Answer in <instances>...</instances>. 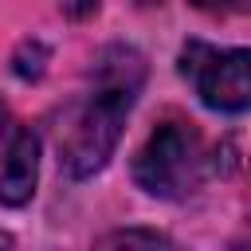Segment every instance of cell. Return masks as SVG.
<instances>
[{"instance_id": "obj_1", "label": "cell", "mask_w": 251, "mask_h": 251, "mask_svg": "<svg viewBox=\"0 0 251 251\" xmlns=\"http://www.w3.org/2000/svg\"><path fill=\"white\" fill-rule=\"evenodd\" d=\"M145 82V63L133 47H106L94 63V90L78 106V114L67 126V137L59 145V165L82 180L106 169V161L118 149L126 114L133 110Z\"/></svg>"}, {"instance_id": "obj_2", "label": "cell", "mask_w": 251, "mask_h": 251, "mask_svg": "<svg viewBox=\"0 0 251 251\" xmlns=\"http://www.w3.org/2000/svg\"><path fill=\"white\" fill-rule=\"evenodd\" d=\"M133 180L149 196L180 200L200 180V137L184 122H161L133 157Z\"/></svg>"}, {"instance_id": "obj_3", "label": "cell", "mask_w": 251, "mask_h": 251, "mask_svg": "<svg viewBox=\"0 0 251 251\" xmlns=\"http://www.w3.org/2000/svg\"><path fill=\"white\" fill-rule=\"evenodd\" d=\"M180 75L196 86L208 110L239 114L251 102V55L243 47L220 51L204 39H188L180 47Z\"/></svg>"}, {"instance_id": "obj_4", "label": "cell", "mask_w": 251, "mask_h": 251, "mask_svg": "<svg viewBox=\"0 0 251 251\" xmlns=\"http://www.w3.org/2000/svg\"><path fill=\"white\" fill-rule=\"evenodd\" d=\"M35 176H39V137L31 129H16L0 169V204L8 208L27 204L35 192Z\"/></svg>"}, {"instance_id": "obj_5", "label": "cell", "mask_w": 251, "mask_h": 251, "mask_svg": "<svg viewBox=\"0 0 251 251\" xmlns=\"http://www.w3.org/2000/svg\"><path fill=\"white\" fill-rule=\"evenodd\" d=\"M94 251H173V239L153 231V227H118V231H106Z\"/></svg>"}, {"instance_id": "obj_6", "label": "cell", "mask_w": 251, "mask_h": 251, "mask_svg": "<svg viewBox=\"0 0 251 251\" xmlns=\"http://www.w3.org/2000/svg\"><path fill=\"white\" fill-rule=\"evenodd\" d=\"M43 63H47V47L39 39L20 43V51H16V75L20 78H39L43 75Z\"/></svg>"}, {"instance_id": "obj_7", "label": "cell", "mask_w": 251, "mask_h": 251, "mask_svg": "<svg viewBox=\"0 0 251 251\" xmlns=\"http://www.w3.org/2000/svg\"><path fill=\"white\" fill-rule=\"evenodd\" d=\"M4 129H8V106L0 102V141H4Z\"/></svg>"}, {"instance_id": "obj_8", "label": "cell", "mask_w": 251, "mask_h": 251, "mask_svg": "<svg viewBox=\"0 0 251 251\" xmlns=\"http://www.w3.org/2000/svg\"><path fill=\"white\" fill-rule=\"evenodd\" d=\"M0 251H12V235L8 231H0Z\"/></svg>"}]
</instances>
